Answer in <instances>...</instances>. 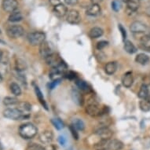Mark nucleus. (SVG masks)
<instances>
[{
	"instance_id": "b1692460",
	"label": "nucleus",
	"mask_w": 150,
	"mask_h": 150,
	"mask_svg": "<svg viewBox=\"0 0 150 150\" xmlns=\"http://www.w3.org/2000/svg\"><path fill=\"white\" fill-rule=\"evenodd\" d=\"M139 107L142 112H149L150 111V100L149 98L142 99L139 102Z\"/></svg>"
},
{
	"instance_id": "f257e3e1",
	"label": "nucleus",
	"mask_w": 150,
	"mask_h": 150,
	"mask_svg": "<svg viewBox=\"0 0 150 150\" xmlns=\"http://www.w3.org/2000/svg\"><path fill=\"white\" fill-rule=\"evenodd\" d=\"M105 108H101L99 103L93 98H91L87 101V105L86 107V112L89 116L92 117L101 116L102 113H106Z\"/></svg>"
},
{
	"instance_id": "aec40b11",
	"label": "nucleus",
	"mask_w": 150,
	"mask_h": 150,
	"mask_svg": "<svg viewBox=\"0 0 150 150\" xmlns=\"http://www.w3.org/2000/svg\"><path fill=\"white\" fill-rule=\"evenodd\" d=\"M117 69V63L116 62H108L105 66V71L108 75H112Z\"/></svg>"
},
{
	"instance_id": "58836bf2",
	"label": "nucleus",
	"mask_w": 150,
	"mask_h": 150,
	"mask_svg": "<svg viewBox=\"0 0 150 150\" xmlns=\"http://www.w3.org/2000/svg\"><path fill=\"white\" fill-rule=\"evenodd\" d=\"M119 29L120 31L121 35H122V38H123V41H125L126 39H127V32H126L125 28L122 26V25H119Z\"/></svg>"
},
{
	"instance_id": "2f4dec72",
	"label": "nucleus",
	"mask_w": 150,
	"mask_h": 150,
	"mask_svg": "<svg viewBox=\"0 0 150 150\" xmlns=\"http://www.w3.org/2000/svg\"><path fill=\"white\" fill-rule=\"evenodd\" d=\"M76 85L77 86L79 87L80 90L83 91H91V87L89 86V84L87 83H86L83 80H80V79H78L76 81Z\"/></svg>"
},
{
	"instance_id": "c03bdc74",
	"label": "nucleus",
	"mask_w": 150,
	"mask_h": 150,
	"mask_svg": "<svg viewBox=\"0 0 150 150\" xmlns=\"http://www.w3.org/2000/svg\"><path fill=\"white\" fill-rule=\"evenodd\" d=\"M145 14L147 15L148 17H150V6H149L146 9H145Z\"/></svg>"
},
{
	"instance_id": "7ed1b4c3",
	"label": "nucleus",
	"mask_w": 150,
	"mask_h": 150,
	"mask_svg": "<svg viewBox=\"0 0 150 150\" xmlns=\"http://www.w3.org/2000/svg\"><path fill=\"white\" fill-rule=\"evenodd\" d=\"M4 117L13 120H21L29 118V115H25L21 111L16 108H6L3 111Z\"/></svg>"
},
{
	"instance_id": "e433bc0d",
	"label": "nucleus",
	"mask_w": 150,
	"mask_h": 150,
	"mask_svg": "<svg viewBox=\"0 0 150 150\" xmlns=\"http://www.w3.org/2000/svg\"><path fill=\"white\" fill-rule=\"evenodd\" d=\"M69 129H70V131H71V134H72V136H73V138H75L76 140H78V139H79V134H78V133H77L76 129L72 125L70 126Z\"/></svg>"
},
{
	"instance_id": "37998d69",
	"label": "nucleus",
	"mask_w": 150,
	"mask_h": 150,
	"mask_svg": "<svg viewBox=\"0 0 150 150\" xmlns=\"http://www.w3.org/2000/svg\"><path fill=\"white\" fill-rule=\"evenodd\" d=\"M49 2L52 6H55L58 5L59 3H61V0H49Z\"/></svg>"
},
{
	"instance_id": "c756f323",
	"label": "nucleus",
	"mask_w": 150,
	"mask_h": 150,
	"mask_svg": "<svg viewBox=\"0 0 150 150\" xmlns=\"http://www.w3.org/2000/svg\"><path fill=\"white\" fill-rule=\"evenodd\" d=\"M18 102H19V100L13 97H6L5 98L3 99V104L6 106L15 105H17Z\"/></svg>"
},
{
	"instance_id": "de8ad7c7",
	"label": "nucleus",
	"mask_w": 150,
	"mask_h": 150,
	"mask_svg": "<svg viewBox=\"0 0 150 150\" xmlns=\"http://www.w3.org/2000/svg\"><path fill=\"white\" fill-rule=\"evenodd\" d=\"M2 59H3V52H2V50H0V62H1Z\"/></svg>"
},
{
	"instance_id": "3c124183",
	"label": "nucleus",
	"mask_w": 150,
	"mask_h": 150,
	"mask_svg": "<svg viewBox=\"0 0 150 150\" xmlns=\"http://www.w3.org/2000/svg\"><path fill=\"white\" fill-rule=\"evenodd\" d=\"M3 149V147H2V145H1V143H0V150Z\"/></svg>"
},
{
	"instance_id": "c85d7f7f",
	"label": "nucleus",
	"mask_w": 150,
	"mask_h": 150,
	"mask_svg": "<svg viewBox=\"0 0 150 150\" xmlns=\"http://www.w3.org/2000/svg\"><path fill=\"white\" fill-rule=\"evenodd\" d=\"M71 125L73 126L74 127L76 128L77 130H84L85 128V124H84L83 121L80 120V119H75L73 121H72V124Z\"/></svg>"
},
{
	"instance_id": "412c9836",
	"label": "nucleus",
	"mask_w": 150,
	"mask_h": 150,
	"mask_svg": "<svg viewBox=\"0 0 150 150\" xmlns=\"http://www.w3.org/2000/svg\"><path fill=\"white\" fill-rule=\"evenodd\" d=\"M124 50L127 53L130 54H133L137 52V48L133 44V42H130L129 40H125L124 41Z\"/></svg>"
},
{
	"instance_id": "39448f33",
	"label": "nucleus",
	"mask_w": 150,
	"mask_h": 150,
	"mask_svg": "<svg viewBox=\"0 0 150 150\" xmlns=\"http://www.w3.org/2000/svg\"><path fill=\"white\" fill-rule=\"evenodd\" d=\"M25 32V30L23 28L21 25H10L6 29V33L7 35L10 38L12 39H17V38H20L21 36H22L23 34Z\"/></svg>"
},
{
	"instance_id": "79ce46f5",
	"label": "nucleus",
	"mask_w": 150,
	"mask_h": 150,
	"mask_svg": "<svg viewBox=\"0 0 150 150\" xmlns=\"http://www.w3.org/2000/svg\"><path fill=\"white\" fill-rule=\"evenodd\" d=\"M64 2L70 6H75L78 3V0H64Z\"/></svg>"
},
{
	"instance_id": "6ab92c4d",
	"label": "nucleus",
	"mask_w": 150,
	"mask_h": 150,
	"mask_svg": "<svg viewBox=\"0 0 150 150\" xmlns=\"http://www.w3.org/2000/svg\"><path fill=\"white\" fill-rule=\"evenodd\" d=\"M22 13L20 11H17V10L10 13V15L9 16V18H8V20H9L10 22H18V21H22Z\"/></svg>"
},
{
	"instance_id": "7c9ffc66",
	"label": "nucleus",
	"mask_w": 150,
	"mask_h": 150,
	"mask_svg": "<svg viewBox=\"0 0 150 150\" xmlns=\"http://www.w3.org/2000/svg\"><path fill=\"white\" fill-rule=\"evenodd\" d=\"M138 97H139L141 99L148 98H149L147 85H145V84L142 85L140 90H139V92H138Z\"/></svg>"
},
{
	"instance_id": "8fccbe9b",
	"label": "nucleus",
	"mask_w": 150,
	"mask_h": 150,
	"mask_svg": "<svg viewBox=\"0 0 150 150\" xmlns=\"http://www.w3.org/2000/svg\"><path fill=\"white\" fill-rule=\"evenodd\" d=\"M128 1H130V0H123V2H124V3H127Z\"/></svg>"
},
{
	"instance_id": "72a5a7b5",
	"label": "nucleus",
	"mask_w": 150,
	"mask_h": 150,
	"mask_svg": "<svg viewBox=\"0 0 150 150\" xmlns=\"http://www.w3.org/2000/svg\"><path fill=\"white\" fill-rule=\"evenodd\" d=\"M112 8L115 12H118L121 9V3L119 0H114L112 2Z\"/></svg>"
},
{
	"instance_id": "f8f14e48",
	"label": "nucleus",
	"mask_w": 150,
	"mask_h": 150,
	"mask_svg": "<svg viewBox=\"0 0 150 150\" xmlns=\"http://www.w3.org/2000/svg\"><path fill=\"white\" fill-rule=\"evenodd\" d=\"M53 138H54V134L52 133L50 130H45L42 133L40 134V141L42 144H50L53 141Z\"/></svg>"
},
{
	"instance_id": "c9c22d12",
	"label": "nucleus",
	"mask_w": 150,
	"mask_h": 150,
	"mask_svg": "<svg viewBox=\"0 0 150 150\" xmlns=\"http://www.w3.org/2000/svg\"><path fill=\"white\" fill-rule=\"evenodd\" d=\"M73 95L75 96V98H74V100H75V101L76 102H77L78 104H82V96L81 94L79 93V92H77V91H75L73 93Z\"/></svg>"
},
{
	"instance_id": "9b49d317",
	"label": "nucleus",
	"mask_w": 150,
	"mask_h": 150,
	"mask_svg": "<svg viewBox=\"0 0 150 150\" xmlns=\"http://www.w3.org/2000/svg\"><path fill=\"white\" fill-rule=\"evenodd\" d=\"M40 54L41 57L45 58V59L52 54L51 48L50 47V45L48 44V42H46V41H44L40 45Z\"/></svg>"
},
{
	"instance_id": "f3484780",
	"label": "nucleus",
	"mask_w": 150,
	"mask_h": 150,
	"mask_svg": "<svg viewBox=\"0 0 150 150\" xmlns=\"http://www.w3.org/2000/svg\"><path fill=\"white\" fill-rule=\"evenodd\" d=\"M54 12L59 17H64V16H66L67 13H68V9L64 4L59 3L58 5L54 6Z\"/></svg>"
},
{
	"instance_id": "9d476101",
	"label": "nucleus",
	"mask_w": 150,
	"mask_h": 150,
	"mask_svg": "<svg viewBox=\"0 0 150 150\" xmlns=\"http://www.w3.org/2000/svg\"><path fill=\"white\" fill-rule=\"evenodd\" d=\"M130 30L133 33H144L147 31V26L144 23L136 21L131 23L130 27Z\"/></svg>"
},
{
	"instance_id": "20e7f679",
	"label": "nucleus",
	"mask_w": 150,
	"mask_h": 150,
	"mask_svg": "<svg viewBox=\"0 0 150 150\" xmlns=\"http://www.w3.org/2000/svg\"><path fill=\"white\" fill-rule=\"evenodd\" d=\"M28 41L30 45L32 46H37L40 45L45 41L46 35L42 32H35L29 33L28 35Z\"/></svg>"
},
{
	"instance_id": "603ef678",
	"label": "nucleus",
	"mask_w": 150,
	"mask_h": 150,
	"mask_svg": "<svg viewBox=\"0 0 150 150\" xmlns=\"http://www.w3.org/2000/svg\"><path fill=\"white\" fill-rule=\"evenodd\" d=\"M50 150H54V149H50Z\"/></svg>"
},
{
	"instance_id": "dca6fc26",
	"label": "nucleus",
	"mask_w": 150,
	"mask_h": 150,
	"mask_svg": "<svg viewBox=\"0 0 150 150\" xmlns=\"http://www.w3.org/2000/svg\"><path fill=\"white\" fill-rule=\"evenodd\" d=\"M17 105V109L19 111H21V112L23 114H25V115H28L29 112L31 111V109H32V105H31L29 103L25 102V101H21V102L19 101Z\"/></svg>"
},
{
	"instance_id": "49530a36",
	"label": "nucleus",
	"mask_w": 150,
	"mask_h": 150,
	"mask_svg": "<svg viewBox=\"0 0 150 150\" xmlns=\"http://www.w3.org/2000/svg\"><path fill=\"white\" fill-rule=\"evenodd\" d=\"M147 89H148V93H149V97H150V84L147 85Z\"/></svg>"
},
{
	"instance_id": "6e6552de",
	"label": "nucleus",
	"mask_w": 150,
	"mask_h": 150,
	"mask_svg": "<svg viewBox=\"0 0 150 150\" xmlns=\"http://www.w3.org/2000/svg\"><path fill=\"white\" fill-rule=\"evenodd\" d=\"M96 134L100 139L110 140L111 138L113 135V132L109 128L104 126V127H101L99 128L98 130H97Z\"/></svg>"
},
{
	"instance_id": "2eb2a0df",
	"label": "nucleus",
	"mask_w": 150,
	"mask_h": 150,
	"mask_svg": "<svg viewBox=\"0 0 150 150\" xmlns=\"http://www.w3.org/2000/svg\"><path fill=\"white\" fill-rule=\"evenodd\" d=\"M123 148V144L119 140L108 141L107 150H121Z\"/></svg>"
},
{
	"instance_id": "0eeeda50",
	"label": "nucleus",
	"mask_w": 150,
	"mask_h": 150,
	"mask_svg": "<svg viewBox=\"0 0 150 150\" xmlns=\"http://www.w3.org/2000/svg\"><path fill=\"white\" fill-rule=\"evenodd\" d=\"M66 20L69 24L76 25L79 24L81 21V17L79 13L76 10H70L68 11L66 14Z\"/></svg>"
},
{
	"instance_id": "423d86ee",
	"label": "nucleus",
	"mask_w": 150,
	"mask_h": 150,
	"mask_svg": "<svg viewBox=\"0 0 150 150\" xmlns=\"http://www.w3.org/2000/svg\"><path fill=\"white\" fill-rule=\"evenodd\" d=\"M46 62L52 68H58V67L67 66L65 63L61 59V57H58L56 54H53V53L46 58Z\"/></svg>"
},
{
	"instance_id": "bb28decb",
	"label": "nucleus",
	"mask_w": 150,
	"mask_h": 150,
	"mask_svg": "<svg viewBox=\"0 0 150 150\" xmlns=\"http://www.w3.org/2000/svg\"><path fill=\"white\" fill-rule=\"evenodd\" d=\"M15 68H16V70L17 71H21H21H25V69H26L27 65H26V63H25V61H23L21 58H18L15 62Z\"/></svg>"
},
{
	"instance_id": "cd10ccee",
	"label": "nucleus",
	"mask_w": 150,
	"mask_h": 150,
	"mask_svg": "<svg viewBox=\"0 0 150 150\" xmlns=\"http://www.w3.org/2000/svg\"><path fill=\"white\" fill-rule=\"evenodd\" d=\"M10 91H11V93L15 95V96H20L21 94V89L20 86L18 85L16 83H12L10 84Z\"/></svg>"
},
{
	"instance_id": "a19ab883",
	"label": "nucleus",
	"mask_w": 150,
	"mask_h": 150,
	"mask_svg": "<svg viewBox=\"0 0 150 150\" xmlns=\"http://www.w3.org/2000/svg\"><path fill=\"white\" fill-rule=\"evenodd\" d=\"M58 142L60 143V145H61L64 146L65 144H66V138H64V136H59V137H58Z\"/></svg>"
},
{
	"instance_id": "ddd939ff",
	"label": "nucleus",
	"mask_w": 150,
	"mask_h": 150,
	"mask_svg": "<svg viewBox=\"0 0 150 150\" xmlns=\"http://www.w3.org/2000/svg\"><path fill=\"white\" fill-rule=\"evenodd\" d=\"M134 78L132 71H127V72H126L123 76V77H122V83L127 88H129V87L132 86Z\"/></svg>"
},
{
	"instance_id": "4be33fe9",
	"label": "nucleus",
	"mask_w": 150,
	"mask_h": 150,
	"mask_svg": "<svg viewBox=\"0 0 150 150\" xmlns=\"http://www.w3.org/2000/svg\"><path fill=\"white\" fill-rule=\"evenodd\" d=\"M104 33V31L101 29V28L99 27H94L91 28L90 32H89V35L92 39H97L101 37Z\"/></svg>"
},
{
	"instance_id": "f704fd0d",
	"label": "nucleus",
	"mask_w": 150,
	"mask_h": 150,
	"mask_svg": "<svg viewBox=\"0 0 150 150\" xmlns=\"http://www.w3.org/2000/svg\"><path fill=\"white\" fill-rule=\"evenodd\" d=\"M108 41H105V40L100 41V42H98V44H97V49L98 50L104 49L105 47H106L107 46H108Z\"/></svg>"
},
{
	"instance_id": "473e14b6",
	"label": "nucleus",
	"mask_w": 150,
	"mask_h": 150,
	"mask_svg": "<svg viewBox=\"0 0 150 150\" xmlns=\"http://www.w3.org/2000/svg\"><path fill=\"white\" fill-rule=\"evenodd\" d=\"M52 124L54 126V127L56 128L57 130H62L64 128V123L62 122L60 119L56 118V119H53L51 120Z\"/></svg>"
},
{
	"instance_id": "4468645a",
	"label": "nucleus",
	"mask_w": 150,
	"mask_h": 150,
	"mask_svg": "<svg viewBox=\"0 0 150 150\" xmlns=\"http://www.w3.org/2000/svg\"><path fill=\"white\" fill-rule=\"evenodd\" d=\"M101 13V7L99 4H93L90 6L87 10L86 11V13L88 16H92V17H94V16H98V14H100Z\"/></svg>"
},
{
	"instance_id": "f03ea898",
	"label": "nucleus",
	"mask_w": 150,
	"mask_h": 150,
	"mask_svg": "<svg viewBox=\"0 0 150 150\" xmlns=\"http://www.w3.org/2000/svg\"><path fill=\"white\" fill-rule=\"evenodd\" d=\"M38 129L34 124L27 123L22 124L19 128V134L25 139H31L37 134Z\"/></svg>"
},
{
	"instance_id": "ea45409f",
	"label": "nucleus",
	"mask_w": 150,
	"mask_h": 150,
	"mask_svg": "<svg viewBox=\"0 0 150 150\" xmlns=\"http://www.w3.org/2000/svg\"><path fill=\"white\" fill-rule=\"evenodd\" d=\"M60 83H61V79H57V80H52L51 83H49V89L53 90V89L55 88L58 84H60Z\"/></svg>"
},
{
	"instance_id": "a211bd4d",
	"label": "nucleus",
	"mask_w": 150,
	"mask_h": 150,
	"mask_svg": "<svg viewBox=\"0 0 150 150\" xmlns=\"http://www.w3.org/2000/svg\"><path fill=\"white\" fill-rule=\"evenodd\" d=\"M150 61L149 57L148 56L147 54H143V53H141V54H138L135 57V62L137 63H138L139 64H142V65H145L147 64Z\"/></svg>"
},
{
	"instance_id": "393cba45",
	"label": "nucleus",
	"mask_w": 150,
	"mask_h": 150,
	"mask_svg": "<svg viewBox=\"0 0 150 150\" xmlns=\"http://www.w3.org/2000/svg\"><path fill=\"white\" fill-rule=\"evenodd\" d=\"M35 91L36 96L37 98H38V99H39V101H40V103L42 104V105L47 110H48V107H47V102L45 101L44 98H43V95H42V92H41V91H40V88H39V86H35Z\"/></svg>"
},
{
	"instance_id": "a18cd8bd",
	"label": "nucleus",
	"mask_w": 150,
	"mask_h": 150,
	"mask_svg": "<svg viewBox=\"0 0 150 150\" xmlns=\"http://www.w3.org/2000/svg\"><path fill=\"white\" fill-rule=\"evenodd\" d=\"M91 1L93 4H99V3L102 2V0H91Z\"/></svg>"
},
{
	"instance_id": "a878e982",
	"label": "nucleus",
	"mask_w": 150,
	"mask_h": 150,
	"mask_svg": "<svg viewBox=\"0 0 150 150\" xmlns=\"http://www.w3.org/2000/svg\"><path fill=\"white\" fill-rule=\"evenodd\" d=\"M140 43L142 46L143 48L145 50H150V35H145L144 36L141 38Z\"/></svg>"
},
{
	"instance_id": "5701e85b",
	"label": "nucleus",
	"mask_w": 150,
	"mask_h": 150,
	"mask_svg": "<svg viewBox=\"0 0 150 150\" xmlns=\"http://www.w3.org/2000/svg\"><path fill=\"white\" fill-rule=\"evenodd\" d=\"M139 0H130L127 3V7L130 12H136L137 10L139 8Z\"/></svg>"
},
{
	"instance_id": "1a4fd4ad",
	"label": "nucleus",
	"mask_w": 150,
	"mask_h": 150,
	"mask_svg": "<svg viewBox=\"0 0 150 150\" xmlns=\"http://www.w3.org/2000/svg\"><path fill=\"white\" fill-rule=\"evenodd\" d=\"M2 7L6 12L12 13L17 10L18 3L17 0H3L2 3Z\"/></svg>"
},
{
	"instance_id": "09e8293b",
	"label": "nucleus",
	"mask_w": 150,
	"mask_h": 150,
	"mask_svg": "<svg viewBox=\"0 0 150 150\" xmlns=\"http://www.w3.org/2000/svg\"><path fill=\"white\" fill-rule=\"evenodd\" d=\"M2 81H3V76L0 73V83H2Z\"/></svg>"
},
{
	"instance_id": "4c0bfd02",
	"label": "nucleus",
	"mask_w": 150,
	"mask_h": 150,
	"mask_svg": "<svg viewBox=\"0 0 150 150\" xmlns=\"http://www.w3.org/2000/svg\"><path fill=\"white\" fill-rule=\"evenodd\" d=\"M27 150H43V148L37 144H31L28 145Z\"/></svg>"
}]
</instances>
